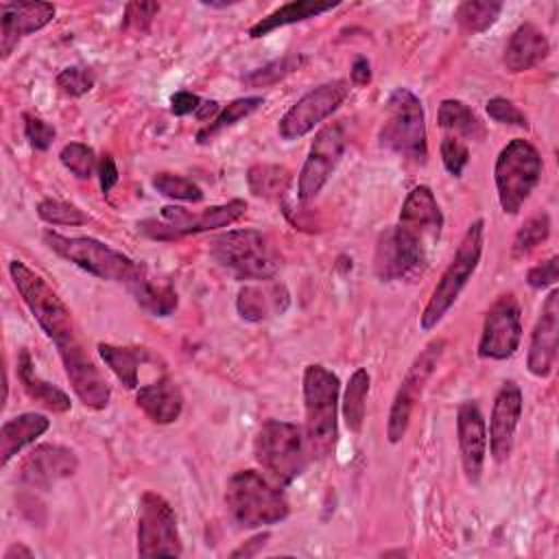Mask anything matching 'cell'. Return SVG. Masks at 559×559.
<instances>
[{"instance_id":"obj_1","label":"cell","mask_w":559,"mask_h":559,"mask_svg":"<svg viewBox=\"0 0 559 559\" xmlns=\"http://www.w3.org/2000/svg\"><path fill=\"white\" fill-rule=\"evenodd\" d=\"M338 376L323 365L304 369V408H306V445L314 459L334 452L338 439Z\"/></svg>"},{"instance_id":"obj_2","label":"cell","mask_w":559,"mask_h":559,"mask_svg":"<svg viewBox=\"0 0 559 559\" xmlns=\"http://www.w3.org/2000/svg\"><path fill=\"white\" fill-rule=\"evenodd\" d=\"M225 509L240 528H260L282 522L290 507L280 485L255 469H240L225 485Z\"/></svg>"},{"instance_id":"obj_3","label":"cell","mask_w":559,"mask_h":559,"mask_svg":"<svg viewBox=\"0 0 559 559\" xmlns=\"http://www.w3.org/2000/svg\"><path fill=\"white\" fill-rule=\"evenodd\" d=\"M483 245H485V221L476 218L463 234L454 258L441 273L437 286L432 288V295L419 314V328L424 332H430L441 323V319L448 314V310L454 306L459 299L461 290L465 284L472 280L474 271L478 269L480 255H483Z\"/></svg>"},{"instance_id":"obj_4","label":"cell","mask_w":559,"mask_h":559,"mask_svg":"<svg viewBox=\"0 0 559 559\" xmlns=\"http://www.w3.org/2000/svg\"><path fill=\"white\" fill-rule=\"evenodd\" d=\"M44 242L59 258H63L66 262L79 266L81 271L98 280L120 282L127 286L144 269L140 262L131 260L127 253L90 236H63L59 231L46 229Z\"/></svg>"},{"instance_id":"obj_5","label":"cell","mask_w":559,"mask_h":559,"mask_svg":"<svg viewBox=\"0 0 559 559\" xmlns=\"http://www.w3.org/2000/svg\"><path fill=\"white\" fill-rule=\"evenodd\" d=\"M210 255L236 280H271L280 269L273 242L258 229H229L214 236Z\"/></svg>"},{"instance_id":"obj_6","label":"cell","mask_w":559,"mask_h":559,"mask_svg":"<svg viewBox=\"0 0 559 559\" xmlns=\"http://www.w3.org/2000/svg\"><path fill=\"white\" fill-rule=\"evenodd\" d=\"M426 116L421 100L408 87H395L389 94L386 118L378 133L380 146L413 164H426Z\"/></svg>"},{"instance_id":"obj_7","label":"cell","mask_w":559,"mask_h":559,"mask_svg":"<svg viewBox=\"0 0 559 559\" xmlns=\"http://www.w3.org/2000/svg\"><path fill=\"white\" fill-rule=\"evenodd\" d=\"M253 456L275 485H290L308 463L306 435L297 424L266 419L255 432Z\"/></svg>"},{"instance_id":"obj_8","label":"cell","mask_w":559,"mask_h":559,"mask_svg":"<svg viewBox=\"0 0 559 559\" xmlns=\"http://www.w3.org/2000/svg\"><path fill=\"white\" fill-rule=\"evenodd\" d=\"M9 275L22 301L26 304V308L31 310L39 328L57 347L79 338L70 308L61 301V297L52 290V286L39 273H35L20 260H11Z\"/></svg>"},{"instance_id":"obj_9","label":"cell","mask_w":559,"mask_h":559,"mask_svg":"<svg viewBox=\"0 0 559 559\" xmlns=\"http://www.w3.org/2000/svg\"><path fill=\"white\" fill-rule=\"evenodd\" d=\"M542 157L539 151L522 138L507 142L493 166V181L498 192V203L504 214H518L531 192L542 179Z\"/></svg>"},{"instance_id":"obj_10","label":"cell","mask_w":559,"mask_h":559,"mask_svg":"<svg viewBox=\"0 0 559 559\" xmlns=\"http://www.w3.org/2000/svg\"><path fill=\"white\" fill-rule=\"evenodd\" d=\"M441 227L443 214L432 190L428 186H415L402 203L397 225H393L395 236L424 266H428L430 251L441 238Z\"/></svg>"},{"instance_id":"obj_11","label":"cell","mask_w":559,"mask_h":559,"mask_svg":"<svg viewBox=\"0 0 559 559\" xmlns=\"http://www.w3.org/2000/svg\"><path fill=\"white\" fill-rule=\"evenodd\" d=\"M247 214V201L231 199L223 205L205 207L203 212H188L179 205H164L159 212V221H142L140 229L157 240H175L188 234L212 231L218 227H229Z\"/></svg>"},{"instance_id":"obj_12","label":"cell","mask_w":559,"mask_h":559,"mask_svg":"<svg viewBox=\"0 0 559 559\" xmlns=\"http://www.w3.org/2000/svg\"><path fill=\"white\" fill-rule=\"evenodd\" d=\"M183 552L175 509L155 491H144L138 504V555L179 557Z\"/></svg>"},{"instance_id":"obj_13","label":"cell","mask_w":559,"mask_h":559,"mask_svg":"<svg viewBox=\"0 0 559 559\" xmlns=\"http://www.w3.org/2000/svg\"><path fill=\"white\" fill-rule=\"evenodd\" d=\"M443 347H445V341L435 338L411 362V367H408V371H406V376H404V380H402V384H400V389L393 397L391 411H389V421H386L389 443H400L404 439V435L408 430V424H411V415L415 411V404L421 397V393L426 389V382L435 373V369L441 360Z\"/></svg>"},{"instance_id":"obj_14","label":"cell","mask_w":559,"mask_h":559,"mask_svg":"<svg viewBox=\"0 0 559 559\" xmlns=\"http://www.w3.org/2000/svg\"><path fill=\"white\" fill-rule=\"evenodd\" d=\"M349 85L343 79L321 83L306 92L282 118L277 124V133L282 140H299L310 133L317 124L330 118L347 98Z\"/></svg>"},{"instance_id":"obj_15","label":"cell","mask_w":559,"mask_h":559,"mask_svg":"<svg viewBox=\"0 0 559 559\" xmlns=\"http://www.w3.org/2000/svg\"><path fill=\"white\" fill-rule=\"evenodd\" d=\"M345 144H347V135L343 124L338 122L317 131L297 179V199L301 203L312 201L321 192V188L328 183V179L332 177V173L336 170L345 153Z\"/></svg>"},{"instance_id":"obj_16","label":"cell","mask_w":559,"mask_h":559,"mask_svg":"<svg viewBox=\"0 0 559 559\" xmlns=\"http://www.w3.org/2000/svg\"><path fill=\"white\" fill-rule=\"evenodd\" d=\"M522 341V310L513 293H502L485 312L478 356L487 360L511 358Z\"/></svg>"},{"instance_id":"obj_17","label":"cell","mask_w":559,"mask_h":559,"mask_svg":"<svg viewBox=\"0 0 559 559\" xmlns=\"http://www.w3.org/2000/svg\"><path fill=\"white\" fill-rule=\"evenodd\" d=\"M57 349H59L66 376L70 380V386L76 393V397L81 400V404L92 411H103L109 404L111 389H109L105 376L94 365V360L83 349L81 341L74 338Z\"/></svg>"},{"instance_id":"obj_18","label":"cell","mask_w":559,"mask_h":559,"mask_svg":"<svg viewBox=\"0 0 559 559\" xmlns=\"http://www.w3.org/2000/svg\"><path fill=\"white\" fill-rule=\"evenodd\" d=\"M79 469L76 454L59 443L35 445L20 463L17 476L24 485L35 489H50Z\"/></svg>"},{"instance_id":"obj_19","label":"cell","mask_w":559,"mask_h":559,"mask_svg":"<svg viewBox=\"0 0 559 559\" xmlns=\"http://www.w3.org/2000/svg\"><path fill=\"white\" fill-rule=\"evenodd\" d=\"M559 341V290L552 288L542 304V312L535 321L528 343L526 367L535 378H548L557 360Z\"/></svg>"},{"instance_id":"obj_20","label":"cell","mask_w":559,"mask_h":559,"mask_svg":"<svg viewBox=\"0 0 559 559\" xmlns=\"http://www.w3.org/2000/svg\"><path fill=\"white\" fill-rule=\"evenodd\" d=\"M522 417V389L504 382L493 400L489 417V452L496 463H504L513 450V437Z\"/></svg>"},{"instance_id":"obj_21","label":"cell","mask_w":559,"mask_h":559,"mask_svg":"<svg viewBox=\"0 0 559 559\" xmlns=\"http://www.w3.org/2000/svg\"><path fill=\"white\" fill-rule=\"evenodd\" d=\"M456 435L461 465L467 483L476 485L483 476L487 456V424L476 402H463L456 408Z\"/></svg>"},{"instance_id":"obj_22","label":"cell","mask_w":559,"mask_h":559,"mask_svg":"<svg viewBox=\"0 0 559 559\" xmlns=\"http://www.w3.org/2000/svg\"><path fill=\"white\" fill-rule=\"evenodd\" d=\"M55 20L50 2H2L0 4V52L7 59L22 37Z\"/></svg>"},{"instance_id":"obj_23","label":"cell","mask_w":559,"mask_h":559,"mask_svg":"<svg viewBox=\"0 0 559 559\" xmlns=\"http://www.w3.org/2000/svg\"><path fill=\"white\" fill-rule=\"evenodd\" d=\"M424 264L402 245V240L395 236L393 227L384 229L378 236L376 253H373V271L382 282L393 280H406L413 275L424 273Z\"/></svg>"},{"instance_id":"obj_24","label":"cell","mask_w":559,"mask_h":559,"mask_svg":"<svg viewBox=\"0 0 559 559\" xmlns=\"http://www.w3.org/2000/svg\"><path fill=\"white\" fill-rule=\"evenodd\" d=\"M550 52V44L546 35L531 22L520 24L509 37L502 55V63L509 72H526L542 63Z\"/></svg>"},{"instance_id":"obj_25","label":"cell","mask_w":559,"mask_h":559,"mask_svg":"<svg viewBox=\"0 0 559 559\" xmlns=\"http://www.w3.org/2000/svg\"><path fill=\"white\" fill-rule=\"evenodd\" d=\"M288 308V290L277 284H247L238 290L236 310L245 321L260 323L273 314H282Z\"/></svg>"},{"instance_id":"obj_26","label":"cell","mask_w":559,"mask_h":559,"mask_svg":"<svg viewBox=\"0 0 559 559\" xmlns=\"http://www.w3.org/2000/svg\"><path fill=\"white\" fill-rule=\"evenodd\" d=\"M135 404L153 424H173L183 411V395L173 380L159 378L138 389Z\"/></svg>"},{"instance_id":"obj_27","label":"cell","mask_w":559,"mask_h":559,"mask_svg":"<svg viewBox=\"0 0 559 559\" xmlns=\"http://www.w3.org/2000/svg\"><path fill=\"white\" fill-rule=\"evenodd\" d=\"M17 380L24 389V393L37 402L39 406L52 411V413H68L72 402L70 397L55 384H50L48 380H44L37 371H35V362L31 358L28 349H20L17 354Z\"/></svg>"},{"instance_id":"obj_28","label":"cell","mask_w":559,"mask_h":559,"mask_svg":"<svg viewBox=\"0 0 559 559\" xmlns=\"http://www.w3.org/2000/svg\"><path fill=\"white\" fill-rule=\"evenodd\" d=\"M50 428V419L41 413H22L7 419L0 428V465L7 467L9 461L37 437Z\"/></svg>"},{"instance_id":"obj_29","label":"cell","mask_w":559,"mask_h":559,"mask_svg":"<svg viewBox=\"0 0 559 559\" xmlns=\"http://www.w3.org/2000/svg\"><path fill=\"white\" fill-rule=\"evenodd\" d=\"M338 2H314V0H295V2H286L282 7H277L275 11H271L266 17H262L260 22H255L249 28V37L251 39H260L282 26L288 24H297L310 17H317L321 13H328L332 9H336Z\"/></svg>"},{"instance_id":"obj_30","label":"cell","mask_w":559,"mask_h":559,"mask_svg":"<svg viewBox=\"0 0 559 559\" xmlns=\"http://www.w3.org/2000/svg\"><path fill=\"white\" fill-rule=\"evenodd\" d=\"M127 288L131 290L138 306L144 308L146 312H151L153 317H168L177 308V290L168 282H164V284L153 282V277H148L146 269H142L138 273V277L131 284H127Z\"/></svg>"},{"instance_id":"obj_31","label":"cell","mask_w":559,"mask_h":559,"mask_svg":"<svg viewBox=\"0 0 559 559\" xmlns=\"http://www.w3.org/2000/svg\"><path fill=\"white\" fill-rule=\"evenodd\" d=\"M437 122L441 129L454 133V138H465V140H476L480 142L485 138V124L480 118L474 114V109L456 98H445L439 105L437 111Z\"/></svg>"},{"instance_id":"obj_32","label":"cell","mask_w":559,"mask_h":559,"mask_svg":"<svg viewBox=\"0 0 559 559\" xmlns=\"http://www.w3.org/2000/svg\"><path fill=\"white\" fill-rule=\"evenodd\" d=\"M96 349L103 362L127 389H138V369L148 358V352L144 347H122L111 343H98Z\"/></svg>"},{"instance_id":"obj_33","label":"cell","mask_w":559,"mask_h":559,"mask_svg":"<svg viewBox=\"0 0 559 559\" xmlns=\"http://www.w3.org/2000/svg\"><path fill=\"white\" fill-rule=\"evenodd\" d=\"M369 371L358 367L345 386V395H343V419L349 432H360L362 430V421H365V408H367V393H369Z\"/></svg>"},{"instance_id":"obj_34","label":"cell","mask_w":559,"mask_h":559,"mask_svg":"<svg viewBox=\"0 0 559 559\" xmlns=\"http://www.w3.org/2000/svg\"><path fill=\"white\" fill-rule=\"evenodd\" d=\"M288 181H290L288 168L277 164H255L247 173L249 190L262 199H280L286 192Z\"/></svg>"},{"instance_id":"obj_35","label":"cell","mask_w":559,"mask_h":559,"mask_svg":"<svg viewBox=\"0 0 559 559\" xmlns=\"http://www.w3.org/2000/svg\"><path fill=\"white\" fill-rule=\"evenodd\" d=\"M262 103H264L262 96H242V98H236V100L227 103V105L218 111V116H216L214 120H210V124H205V127L197 133V142H199V144L210 142V140H212L216 133H221L223 129L234 127L238 120L251 116Z\"/></svg>"},{"instance_id":"obj_36","label":"cell","mask_w":559,"mask_h":559,"mask_svg":"<svg viewBox=\"0 0 559 559\" xmlns=\"http://www.w3.org/2000/svg\"><path fill=\"white\" fill-rule=\"evenodd\" d=\"M502 2L489 0H467L456 7V22L465 33H485L500 17Z\"/></svg>"},{"instance_id":"obj_37","label":"cell","mask_w":559,"mask_h":559,"mask_svg":"<svg viewBox=\"0 0 559 559\" xmlns=\"http://www.w3.org/2000/svg\"><path fill=\"white\" fill-rule=\"evenodd\" d=\"M304 63H306V57H304V55H299V52H288V55H284V57H280V59L269 61L266 66H260V68L247 72V74L242 76V81H245L247 85H251V87H266V85H273V83L282 81V79L288 76L290 72L299 70Z\"/></svg>"},{"instance_id":"obj_38","label":"cell","mask_w":559,"mask_h":559,"mask_svg":"<svg viewBox=\"0 0 559 559\" xmlns=\"http://www.w3.org/2000/svg\"><path fill=\"white\" fill-rule=\"evenodd\" d=\"M548 236H550V216L546 212L533 214L515 231L513 245H511V255L513 258L528 255L535 247H539L544 240H548Z\"/></svg>"},{"instance_id":"obj_39","label":"cell","mask_w":559,"mask_h":559,"mask_svg":"<svg viewBox=\"0 0 559 559\" xmlns=\"http://www.w3.org/2000/svg\"><path fill=\"white\" fill-rule=\"evenodd\" d=\"M59 162L66 170H70L76 179H90L98 170V157L92 146L83 142H70L61 148Z\"/></svg>"},{"instance_id":"obj_40","label":"cell","mask_w":559,"mask_h":559,"mask_svg":"<svg viewBox=\"0 0 559 559\" xmlns=\"http://www.w3.org/2000/svg\"><path fill=\"white\" fill-rule=\"evenodd\" d=\"M153 188L175 201H188V203H199L203 199V190L188 177L175 175V173H157L153 177Z\"/></svg>"},{"instance_id":"obj_41","label":"cell","mask_w":559,"mask_h":559,"mask_svg":"<svg viewBox=\"0 0 559 559\" xmlns=\"http://www.w3.org/2000/svg\"><path fill=\"white\" fill-rule=\"evenodd\" d=\"M37 216L48 225H83L87 223V214L74 203L59 199H44L37 203Z\"/></svg>"},{"instance_id":"obj_42","label":"cell","mask_w":559,"mask_h":559,"mask_svg":"<svg viewBox=\"0 0 559 559\" xmlns=\"http://www.w3.org/2000/svg\"><path fill=\"white\" fill-rule=\"evenodd\" d=\"M55 81H57V87H59L66 96L76 98V96L87 94V92L94 87L96 76H94V72H92L90 68H85V66H68V68H63V70L57 74Z\"/></svg>"},{"instance_id":"obj_43","label":"cell","mask_w":559,"mask_h":559,"mask_svg":"<svg viewBox=\"0 0 559 559\" xmlns=\"http://www.w3.org/2000/svg\"><path fill=\"white\" fill-rule=\"evenodd\" d=\"M439 151H441V162H443L445 170H448L452 177H461L463 170H465V166H467V162H469V151H467V146L463 144V140H459V138H454V135H445V138L441 140Z\"/></svg>"},{"instance_id":"obj_44","label":"cell","mask_w":559,"mask_h":559,"mask_svg":"<svg viewBox=\"0 0 559 559\" xmlns=\"http://www.w3.org/2000/svg\"><path fill=\"white\" fill-rule=\"evenodd\" d=\"M485 109H487L489 118L500 122V124H513V127H520V129H528L526 114L522 109H518V105H513L511 100H507L502 96L489 98Z\"/></svg>"},{"instance_id":"obj_45","label":"cell","mask_w":559,"mask_h":559,"mask_svg":"<svg viewBox=\"0 0 559 559\" xmlns=\"http://www.w3.org/2000/svg\"><path fill=\"white\" fill-rule=\"evenodd\" d=\"M159 4L157 2H129L124 7V20H122V28H131L135 33H144L148 31L153 17L157 15Z\"/></svg>"},{"instance_id":"obj_46","label":"cell","mask_w":559,"mask_h":559,"mask_svg":"<svg viewBox=\"0 0 559 559\" xmlns=\"http://www.w3.org/2000/svg\"><path fill=\"white\" fill-rule=\"evenodd\" d=\"M24 135H26L28 144H31L35 151H46V148L52 144L57 131H55V127H52L50 122H46L44 118L33 116V114H24Z\"/></svg>"},{"instance_id":"obj_47","label":"cell","mask_w":559,"mask_h":559,"mask_svg":"<svg viewBox=\"0 0 559 559\" xmlns=\"http://www.w3.org/2000/svg\"><path fill=\"white\" fill-rule=\"evenodd\" d=\"M559 258L557 255H550L546 262L542 264H535L533 269H528L526 273V282L531 288H548L557 282L559 277Z\"/></svg>"},{"instance_id":"obj_48","label":"cell","mask_w":559,"mask_h":559,"mask_svg":"<svg viewBox=\"0 0 559 559\" xmlns=\"http://www.w3.org/2000/svg\"><path fill=\"white\" fill-rule=\"evenodd\" d=\"M199 105H201V98L197 94H192V92H186V90L175 92L170 96V111L175 116H188V114L197 111Z\"/></svg>"},{"instance_id":"obj_49","label":"cell","mask_w":559,"mask_h":559,"mask_svg":"<svg viewBox=\"0 0 559 559\" xmlns=\"http://www.w3.org/2000/svg\"><path fill=\"white\" fill-rule=\"evenodd\" d=\"M98 181H100V190L107 194L116 183H118V168H116V162L111 155H103L98 159Z\"/></svg>"},{"instance_id":"obj_50","label":"cell","mask_w":559,"mask_h":559,"mask_svg":"<svg viewBox=\"0 0 559 559\" xmlns=\"http://www.w3.org/2000/svg\"><path fill=\"white\" fill-rule=\"evenodd\" d=\"M266 539H269V533H260V535L247 539L245 544H240L236 550H231V557H234V559H236V557H253V555H258V552L264 548Z\"/></svg>"},{"instance_id":"obj_51","label":"cell","mask_w":559,"mask_h":559,"mask_svg":"<svg viewBox=\"0 0 559 559\" xmlns=\"http://www.w3.org/2000/svg\"><path fill=\"white\" fill-rule=\"evenodd\" d=\"M349 76H352L354 85H367L371 81V66H369L367 57H356L354 59Z\"/></svg>"},{"instance_id":"obj_52","label":"cell","mask_w":559,"mask_h":559,"mask_svg":"<svg viewBox=\"0 0 559 559\" xmlns=\"http://www.w3.org/2000/svg\"><path fill=\"white\" fill-rule=\"evenodd\" d=\"M194 114H197L199 120H207L212 116H218V103L216 100H201V105Z\"/></svg>"},{"instance_id":"obj_53","label":"cell","mask_w":559,"mask_h":559,"mask_svg":"<svg viewBox=\"0 0 559 559\" xmlns=\"http://www.w3.org/2000/svg\"><path fill=\"white\" fill-rule=\"evenodd\" d=\"M15 557H24V559H28V557H33V550H31V548H26L24 544H13V546H9V548H7V552H4V557H2V559H15Z\"/></svg>"}]
</instances>
